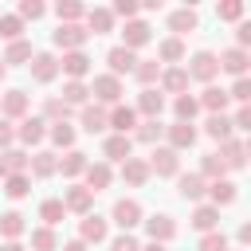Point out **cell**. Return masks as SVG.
I'll use <instances>...</instances> for the list:
<instances>
[{"instance_id": "15", "label": "cell", "mask_w": 251, "mask_h": 251, "mask_svg": "<svg viewBox=\"0 0 251 251\" xmlns=\"http://www.w3.org/2000/svg\"><path fill=\"white\" fill-rule=\"evenodd\" d=\"M149 24H141V20H129L126 24V31H122V47H129V51H137V47H145L149 43Z\"/></svg>"}, {"instance_id": "25", "label": "cell", "mask_w": 251, "mask_h": 251, "mask_svg": "<svg viewBox=\"0 0 251 251\" xmlns=\"http://www.w3.org/2000/svg\"><path fill=\"white\" fill-rule=\"evenodd\" d=\"M102 153H106L110 161H129V153H133V141H129L126 133H114V137H106Z\"/></svg>"}, {"instance_id": "26", "label": "cell", "mask_w": 251, "mask_h": 251, "mask_svg": "<svg viewBox=\"0 0 251 251\" xmlns=\"http://www.w3.org/2000/svg\"><path fill=\"white\" fill-rule=\"evenodd\" d=\"M220 161H224L227 169H243V165H247V149H243V141H235V137L224 141V145H220Z\"/></svg>"}, {"instance_id": "51", "label": "cell", "mask_w": 251, "mask_h": 251, "mask_svg": "<svg viewBox=\"0 0 251 251\" xmlns=\"http://www.w3.org/2000/svg\"><path fill=\"white\" fill-rule=\"evenodd\" d=\"M196 251H227V239L220 235V231H208L204 239H200V247Z\"/></svg>"}, {"instance_id": "11", "label": "cell", "mask_w": 251, "mask_h": 251, "mask_svg": "<svg viewBox=\"0 0 251 251\" xmlns=\"http://www.w3.org/2000/svg\"><path fill=\"white\" fill-rule=\"evenodd\" d=\"M55 75H59V59H55L51 51L31 55V78H35V82H51Z\"/></svg>"}, {"instance_id": "7", "label": "cell", "mask_w": 251, "mask_h": 251, "mask_svg": "<svg viewBox=\"0 0 251 251\" xmlns=\"http://www.w3.org/2000/svg\"><path fill=\"white\" fill-rule=\"evenodd\" d=\"M165 133H169V149H192V141H196V126L192 122H173V126H165Z\"/></svg>"}, {"instance_id": "42", "label": "cell", "mask_w": 251, "mask_h": 251, "mask_svg": "<svg viewBox=\"0 0 251 251\" xmlns=\"http://www.w3.org/2000/svg\"><path fill=\"white\" fill-rule=\"evenodd\" d=\"M86 94H90L86 82H67V86H63V102H67V106H86Z\"/></svg>"}, {"instance_id": "30", "label": "cell", "mask_w": 251, "mask_h": 251, "mask_svg": "<svg viewBox=\"0 0 251 251\" xmlns=\"http://www.w3.org/2000/svg\"><path fill=\"white\" fill-rule=\"evenodd\" d=\"M227 102H231V98H227V90H220V86H208V90L200 94V106H204L208 114H224Z\"/></svg>"}, {"instance_id": "21", "label": "cell", "mask_w": 251, "mask_h": 251, "mask_svg": "<svg viewBox=\"0 0 251 251\" xmlns=\"http://www.w3.org/2000/svg\"><path fill=\"white\" fill-rule=\"evenodd\" d=\"M176 192H180L184 200H200V196L208 192V180H204L200 173H184V176L176 180Z\"/></svg>"}, {"instance_id": "58", "label": "cell", "mask_w": 251, "mask_h": 251, "mask_svg": "<svg viewBox=\"0 0 251 251\" xmlns=\"http://www.w3.org/2000/svg\"><path fill=\"white\" fill-rule=\"evenodd\" d=\"M231 122H235V126H239L243 133H251V106H243V110H239V114H235Z\"/></svg>"}, {"instance_id": "63", "label": "cell", "mask_w": 251, "mask_h": 251, "mask_svg": "<svg viewBox=\"0 0 251 251\" xmlns=\"http://www.w3.org/2000/svg\"><path fill=\"white\" fill-rule=\"evenodd\" d=\"M243 149H247V157H251V133H247V141H243Z\"/></svg>"}, {"instance_id": "4", "label": "cell", "mask_w": 251, "mask_h": 251, "mask_svg": "<svg viewBox=\"0 0 251 251\" xmlns=\"http://www.w3.org/2000/svg\"><path fill=\"white\" fill-rule=\"evenodd\" d=\"M106 63H110V75H114V78H122V75H133L137 55H133L129 47H122V43H118V47H110V51H106Z\"/></svg>"}, {"instance_id": "52", "label": "cell", "mask_w": 251, "mask_h": 251, "mask_svg": "<svg viewBox=\"0 0 251 251\" xmlns=\"http://www.w3.org/2000/svg\"><path fill=\"white\" fill-rule=\"evenodd\" d=\"M216 16H220V20H239V16H243V4H239V0H224V4L216 8Z\"/></svg>"}, {"instance_id": "6", "label": "cell", "mask_w": 251, "mask_h": 251, "mask_svg": "<svg viewBox=\"0 0 251 251\" xmlns=\"http://www.w3.org/2000/svg\"><path fill=\"white\" fill-rule=\"evenodd\" d=\"M161 110H165V94L153 90V86H145V90L137 94V114H145V122H157Z\"/></svg>"}, {"instance_id": "2", "label": "cell", "mask_w": 251, "mask_h": 251, "mask_svg": "<svg viewBox=\"0 0 251 251\" xmlns=\"http://www.w3.org/2000/svg\"><path fill=\"white\" fill-rule=\"evenodd\" d=\"M90 94L98 98V106H118V98H122V78H114V75H94Z\"/></svg>"}, {"instance_id": "60", "label": "cell", "mask_w": 251, "mask_h": 251, "mask_svg": "<svg viewBox=\"0 0 251 251\" xmlns=\"http://www.w3.org/2000/svg\"><path fill=\"white\" fill-rule=\"evenodd\" d=\"M63 251H86V243H82V239H71V243H67Z\"/></svg>"}, {"instance_id": "33", "label": "cell", "mask_w": 251, "mask_h": 251, "mask_svg": "<svg viewBox=\"0 0 251 251\" xmlns=\"http://www.w3.org/2000/svg\"><path fill=\"white\" fill-rule=\"evenodd\" d=\"M86 153H78V149H67V157L59 161V169H63V176H78V173H86Z\"/></svg>"}, {"instance_id": "36", "label": "cell", "mask_w": 251, "mask_h": 251, "mask_svg": "<svg viewBox=\"0 0 251 251\" xmlns=\"http://www.w3.org/2000/svg\"><path fill=\"white\" fill-rule=\"evenodd\" d=\"M133 75H137V82H157L161 78V63L157 59H137V67H133Z\"/></svg>"}, {"instance_id": "3", "label": "cell", "mask_w": 251, "mask_h": 251, "mask_svg": "<svg viewBox=\"0 0 251 251\" xmlns=\"http://www.w3.org/2000/svg\"><path fill=\"white\" fill-rule=\"evenodd\" d=\"M149 173H157V176H176L180 173V153L176 149H153V157H149Z\"/></svg>"}, {"instance_id": "23", "label": "cell", "mask_w": 251, "mask_h": 251, "mask_svg": "<svg viewBox=\"0 0 251 251\" xmlns=\"http://www.w3.org/2000/svg\"><path fill=\"white\" fill-rule=\"evenodd\" d=\"M86 31H94V35L114 31V12H110V8H90V12H86Z\"/></svg>"}, {"instance_id": "19", "label": "cell", "mask_w": 251, "mask_h": 251, "mask_svg": "<svg viewBox=\"0 0 251 251\" xmlns=\"http://www.w3.org/2000/svg\"><path fill=\"white\" fill-rule=\"evenodd\" d=\"M231 126H235V122H231L227 114H208V122H204V133H208V137H216V141L224 145V141H231Z\"/></svg>"}, {"instance_id": "62", "label": "cell", "mask_w": 251, "mask_h": 251, "mask_svg": "<svg viewBox=\"0 0 251 251\" xmlns=\"http://www.w3.org/2000/svg\"><path fill=\"white\" fill-rule=\"evenodd\" d=\"M141 251H169V247H165V243H145Z\"/></svg>"}, {"instance_id": "9", "label": "cell", "mask_w": 251, "mask_h": 251, "mask_svg": "<svg viewBox=\"0 0 251 251\" xmlns=\"http://www.w3.org/2000/svg\"><path fill=\"white\" fill-rule=\"evenodd\" d=\"M145 231H149V243H169L173 235H176V224H173V216H149L145 220Z\"/></svg>"}, {"instance_id": "40", "label": "cell", "mask_w": 251, "mask_h": 251, "mask_svg": "<svg viewBox=\"0 0 251 251\" xmlns=\"http://www.w3.org/2000/svg\"><path fill=\"white\" fill-rule=\"evenodd\" d=\"M224 173H227V165L220 161V153H208L204 165H200V176L204 180H224Z\"/></svg>"}, {"instance_id": "20", "label": "cell", "mask_w": 251, "mask_h": 251, "mask_svg": "<svg viewBox=\"0 0 251 251\" xmlns=\"http://www.w3.org/2000/svg\"><path fill=\"white\" fill-rule=\"evenodd\" d=\"M122 180L126 184H145L149 180V161H141V157H129V161H122Z\"/></svg>"}, {"instance_id": "44", "label": "cell", "mask_w": 251, "mask_h": 251, "mask_svg": "<svg viewBox=\"0 0 251 251\" xmlns=\"http://www.w3.org/2000/svg\"><path fill=\"white\" fill-rule=\"evenodd\" d=\"M20 31H24V20H20V16H0V39L16 43V39H20Z\"/></svg>"}, {"instance_id": "13", "label": "cell", "mask_w": 251, "mask_h": 251, "mask_svg": "<svg viewBox=\"0 0 251 251\" xmlns=\"http://www.w3.org/2000/svg\"><path fill=\"white\" fill-rule=\"evenodd\" d=\"M59 71H63V75H71V82H82V75L90 71L86 51H67V55H63V63H59Z\"/></svg>"}, {"instance_id": "22", "label": "cell", "mask_w": 251, "mask_h": 251, "mask_svg": "<svg viewBox=\"0 0 251 251\" xmlns=\"http://www.w3.org/2000/svg\"><path fill=\"white\" fill-rule=\"evenodd\" d=\"M78 231H82V235H78L82 243H102L110 227H106V220H102V216H94V212H90V216H82V227H78Z\"/></svg>"}, {"instance_id": "55", "label": "cell", "mask_w": 251, "mask_h": 251, "mask_svg": "<svg viewBox=\"0 0 251 251\" xmlns=\"http://www.w3.org/2000/svg\"><path fill=\"white\" fill-rule=\"evenodd\" d=\"M110 12H114V16H122V20H133V16H137V4H133V0H118Z\"/></svg>"}, {"instance_id": "24", "label": "cell", "mask_w": 251, "mask_h": 251, "mask_svg": "<svg viewBox=\"0 0 251 251\" xmlns=\"http://www.w3.org/2000/svg\"><path fill=\"white\" fill-rule=\"evenodd\" d=\"M133 126H137V110H133V106H114V110H110V129H118V133L129 137Z\"/></svg>"}, {"instance_id": "37", "label": "cell", "mask_w": 251, "mask_h": 251, "mask_svg": "<svg viewBox=\"0 0 251 251\" xmlns=\"http://www.w3.org/2000/svg\"><path fill=\"white\" fill-rule=\"evenodd\" d=\"M67 114H71V106H67L63 98H47V102H43V122H51V126H55V122H67Z\"/></svg>"}, {"instance_id": "50", "label": "cell", "mask_w": 251, "mask_h": 251, "mask_svg": "<svg viewBox=\"0 0 251 251\" xmlns=\"http://www.w3.org/2000/svg\"><path fill=\"white\" fill-rule=\"evenodd\" d=\"M161 133H165V126H161V122H141V126H137V141H145V145H153Z\"/></svg>"}, {"instance_id": "53", "label": "cell", "mask_w": 251, "mask_h": 251, "mask_svg": "<svg viewBox=\"0 0 251 251\" xmlns=\"http://www.w3.org/2000/svg\"><path fill=\"white\" fill-rule=\"evenodd\" d=\"M43 12H47V8H43L39 0H24V4H20V20H39Z\"/></svg>"}, {"instance_id": "38", "label": "cell", "mask_w": 251, "mask_h": 251, "mask_svg": "<svg viewBox=\"0 0 251 251\" xmlns=\"http://www.w3.org/2000/svg\"><path fill=\"white\" fill-rule=\"evenodd\" d=\"M173 110H176V122H192V118H196V110H200V98L180 94V98L173 102Z\"/></svg>"}, {"instance_id": "56", "label": "cell", "mask_w": 251, "mask_h": 251, "mask_svg": "<svg viewBox=\"0 0 251 251\" xmlns=\"http://www.w3.org/2000/svg\"><path fill=\"white\" fill-rule=\"evenodd\" d=\"M235 39H239V43H235V47H243V51H247V47H251V20H243V24H239V27H235Z\"/></svg>"}, {"instance_id": "1", "label": "cell", "mask_w": 251, "mask_h": 251, "mask_svg": "<svg viewBox=\"0 0 251 251\" xmlns=\"http://www.w3.org/2000/svg\"><path fill=\"white\" fill-rule=\"evenodd\" d=\"M188 78H200V82H212L216 75H220V59L212 55V51H196L192 59H188Z\"/></svg>"}, {"instance_id": "57", "label": "cell", "mask_w": 251, "mask_h": 251, "mask_svg": "<svg viewBox=\"0 0 251 251\" xmlns=\"http://www.w3.org/2000/svg\"><path fill=\"white\" fill-rule=\"evenodd\" d=\"M16 141V129H12V122L8 118H0V149H8Z\"/></svg>"}, {"instance_id": "59", "label": "cell", "mask_w": 251, "mask_h": 251, "mask_svg": "<svg viewBox=\"0 0 251 251\" xmlns=\"http://www.w3.org/2000/svg\"><path fill=\"white\" fill-rule=\"evenodd\" d=\"M239 243H243V247H251V220L239 227Z\"/></svg>"}, {"instance_id": "29", "label": "cell", "mask_w": 251, "mask_h": 251, "mask_svg": "<svg viewBox=\"0 0 251 251\" xmlns=\"http://www.w3.org/2000/svg\"><path fill=\"white\" fill-rule=\"evenodd\" d=\"M110 180H114V173H110V165H106V161L86 165V188H90V192H102Z\"/></svg>"}, {"instance_id": "64", "label": "cell", "mask_w": 251, "mask_h": 251, "mask_svg": "<svg viewBox=\"0 0 251 251\" xmlns=\"http://www.w3.org/2000/svg\"><path fill=\"white\" fill-rule=\"evenodd\" d=\"M4 75H8V63H4V59H0V78H4Z\"/></svg>"}, {"instance_id": "54", "label": "cell", "mask_w": 251, "mask_h": 251, "mask_svg": "<svg viewBox=\"0 0 251 251\" xmlns=\"http://www.w3.org/2000/svg\"><path fill=\"white\" fill-rule=\"evenodd\" d=\"M110 251H141V243H137V239H133L129 231H122V235H118V239L110 243Z\"/></svg>"}, {"instance_id": "48", "label": "cell", "mask_w": 251, "mask_h": 251, "mask_svg": "<svg viewBox=\"0 0 251 251\" xmlns=\"http://www.w3.org/2000/svg\"><path fill=\"white\" fill-rule=\"evenodd\" d=\"M31 247L35 251H55V231L51 227H35L31 231Z\"/></svg>"}, {"instance_id": "28", "label": "cell", "mask_w": 251, "mask_h": 251, "mask_svg": "<svg viewBox=\"0 0 251 251\" xmlns=\"http://www.w3.org/2000/svg\"><path fill=\"white\" fill-rule=\"evenodd\" d=\"M0 110H4L8 122H12V118H24V114H27V94H24V90H8L4 102H0Z\"/></svg>"}, {"instance_id": "43", "label": "cell", "mask_w": 251, "mask_h": 251, "mask_svg": "<svg viewBox=\"0 0 251 251\" xmlns=\"http://www.w3.org/2000/svg\"><path fill=\"white\" fill-rule=\"evenodd\" d=\"M0 235H8V239L24 235V216H20V212H4V216H0Z\"/></svg>"}, {"instance_id": "39", "label": "cell", "mask_w": 251, "mask_h": 251, "mask_svg": "<svg viewBox=\"0 0 251 251\" xmlns=\"http://www.w3.org/2000/svg\"><path fill=\"white\" fill-rule=\"evenodd\" d=\"M47 133H51V141H55L59 149H71V145H75V126H71V122H55Z\"/></svg>"}, {"instance_id": "32", "label": "cell", "mask_w": 251, "mask_h": 251, "mask_svg": "<svg viewBox=\"0 0 251 251\" xmlns=\"http://www.w3.org/2000/svg\"><path fill=\"white\" fill-rule=\"evenodd\" d=\"M208 196H212V208H224V204L235 200V184L231 180H212L208 184Z\"/></svg>"}, {"instance_id": "35", "label": "cell", "mask_w": 251, "mask_h": 251, "mask_svg": "<svg viewBox=\"0 0 251 251\" xmlns=\"http://www.w3.org/2000/svg\"><path fill=\"white\" fill-rule=\"evenodd\" d=\"M27 165H31V173H35V176H51V173L59 169V161H55V153H47V149H39V153H35V157H31Z\"/></svg>"}, {"instance_id": "27", "label": "cell", "mask_w": 251, "mask_h": 251, "mask_svg": "<svg viewBox=\"0 0 251 251\" xmlns=\"http://www.w3.org/2000/svg\"><path fill=\"white\" fill-rule=\"evenodd\" d=\"M169 27L176 31V39L188 35V31H196V8H176V12L169 16Z\"/></svg>"}, {"instance_id": "46", "label": "cell", "mask_w": 251, "mask_h": 251, "mask_svg": "<svg viewBox=\"0 0 251 251\" xmlns=\"http://www.w3.org/2000/svg\"><path fill=\"white\" fill-rule=\"evenodd\" d=\"M27 59H31V43H24V39L8 43V51H4V63H27Z\"/></svg>"}, {"instance_id": "17", "label": "cell", "mask_w": 251, "mask_h": 251, "mask_svg": "<svg viewBox=\"0 0 251 251\" xmlns=\"http://www.w3.org/2000/svg\"><path fill=\"white\" fill-rule=\"evenodd\" d=\"M16 137H20L24 145H39V141L47 137V122H43V118H24L20 129H16Z\"/></svg>"}, {"instance_id": "41", "label": "cell", "mask_w": 251, "mask_h": 251, "mask_svg": "<svg viewBox=\"0 0 251 251\" xmlns=\"http://www.w3.org/2000/svg\"><path fill=\"white\" fill-rule=\"evenodd\" d=\"M4 192H8L12 200H24V196L31 192V180H27V173H16V176H8V180H4Z\"/></svg>"}, {"instance_id": "16", "label": "cell", "mask_w": 251, "mask_h": 251, "mask_svg": "<svg viewBox=\"0 0 251 251\" xmlns=\"http://www.w3.org/2000/svg\"><path fill=\"white\" fill-rule=\"evenodd\" d=\"M184 86H188V71L184 67H169V71H161V94H184Z\"/></svg>"}, {"instance_id": "31", "label": "cell", "mask_w": 251, "mask_h": 251, "mask_svg": "<svg viewBox=\"0 0 251 251\" xmlns=\"http://www.w3.org/2000/svg\"><path fill=\"white\" fill-rule=\"evenodd\" d=\"M216 224H220V208H212V204H200V208L192 212V227H196V231H204V235H208Z\"/></svg>"}, {"instance_id": "5", "label": "cell", "mask_w": 251, "mask_h": 251, "mask_svg": "<svg viewBox=\"0 0 251 251\" xmlns=\"http://www.w3.org/2000/svg\"><path fill=\"white\" fill-rule=\"evenodd\" d=\"M86 27L82 24H59V31H55V47H67V51H82V43H86Z\"/></svg>"}, {"instance_id": "47", "label": "cell", "mask_w": 251, "mask_h": 251, "mask_svg": "<svg viewBox=\"0 0 251 251\" xmlns=\"http://www.w3.org/2000/svg\"><path fill=\"white\" fill-rule=\"evenodd\" d=\"M59 24H78V16H82V4H75V0H59Z\"/></svg>"}, {"instance_id": "14", "label": "cell", "mask_w": 251, "mask_h": 251, "mask_svg": "<svg viewBox=\"0 0 251 251\" xmlns=\"http://www.w3.org/2000/svg\"><path fill=\"white\" fill-rule=\"evenodd\" d=\"M78 118H82V129H86V133H102V129L110 126V110L98 106V102H94V106H82Z\"/></svg>"}, {"instance_id": "10", "label": "cell", "mask_w": 251, "mask_h": 251, "mask_svg": "<svg viewBox=\"0 0 251 251\" xmlns=\"http://www.w3.org/2000/svg\"><path fill=\"white\" fill-rule=\"evenodd\" d=\"M247 63H251V55H247L243 47H227V51L220 55V71H227V75H235V78L247 75Z\"/></svg>"}, {"instance_id": "18", "label": "cell", "mask_w": 251, "mask_h": 251, "mask_svg": "<svg viewBox=\"0 0 251 251\" xmlns=\"http://www.w3.org/2000/svg\"><path fill=\"white\" fill-rule=\"evenodd\" d=\"M27 161H31V157H27L24 149H4V153H0V176L8 180V176H16V173H24Z\"/></svg>"}, {"instance_id": "12", "label": "cell", "mask_w": 251, "mask_h": 251, "mask_svg": "<svg viewBox=\"0 0 251 251\" xmlns=\"http://www.w3.org/2000/svg\"><path fill=\"white\" fill-rule=\"evenodd\" d=\"M114 224H118L122 231L137 227V224H141V204H137V200H118V204H114Z\"/></svg>"}, {"instance_id": "61", "label": "cell", "mask_w": 251, "mask_h": 251, "mask_svg": "<svg viewBox=\"0 0 251 251\" xmlns=\"http://www.w3.org/2000/svg\"><path fill=\"white\" fill-rule=\"evenodd\" d=\"M0 251H24V247H20V243H16V239H8V243H4V247H0Z\"/></svg>"}, {"instance_id": "34", "label": "cell", "mask_w": 251, "mask_h": 251, "mask_svg": "<svg viewBox=\"0 0 251 251\" xmlns=\"http://www.w3.org/2000/svg\"><path fill=\"white\" fill-rule=\"evenodd\" d=\"M63 216H67V204H63V200H43V204H39V220H43V227H55Z\"/></svg>"}, {"instance_id": "8", "label": "cell", "mask_w": 251, "mask_h": 251, "mask_svg": "<svg viewBox=\"0 0 251 251\" xmlns=\"http://www.w3.org/2000/svg\"><path fill=\"white\" fill-rule=\"evenodd\" d=\"M63 204H67V212H78V216H90V204H94V192H90L86 184H71V188H67V196H63Z\"/></svg>"}, {"instance_id": "49", "label": "cell", "mask_w": 251, "mask_h": 251, "mask_svg": "<svg viewBox=\"0 0 251 251\" xmlns=\"http://www.w3.org/2000/svg\"><path fill=\"white\" fill-rule=\"evenodd\" d=\"M227 98H235V102H243V106H251V75H243V78H235V86L227 90Z\"/></svg>"}, {"instance_id": "45", "label": "cell", "mask_w": 251, "mask_h": 251, "mask_svg": "<svg viewBox=\"0 0 251 251\" xmlns=\"http://www.w3.org/2000/svg\"><path fill=\"white\" fill-rule=\"evenodd\" d=\"M157 55H161L165 63H176V59H184V43H180V39L173 35V39H165V43L157 47Z\"/></svg>"}]
</instances>
